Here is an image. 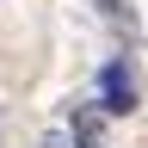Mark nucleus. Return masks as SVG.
I'll return each mask as SVG.
<instances>
[{
    "label": "nucleus",
    "mask_w": 148,
    "mask_h": 148,
    "mask_svg": "<svg viewBox=\"0 0 148 148\" xmlns=\"http://www.w3.org/2000/svg\"><path fill=\"white\" fill-rule=\"evenodd\" d=\"M99 111H111V117H130V111H136V80H130L123 56H111L99 68Z\"/></svg>",
    "instance_id": "f257e3e1"
},
{
    "label": "nucleus",
    "mask_w": 148,
    "mask_h": 148,
    "mask_svg": "<svg viewBox=\"0 0 148 148\" xmlns=\"http://www.w3.org/2000/svg\"><path fill=\"white\" fill-rule=\"evenodd\" d=\"M74 136H80V148H105V117L92 105H80L74 111Z\"/></svg>",
    "instance_id": "f03ea898"
}]
</instances>
